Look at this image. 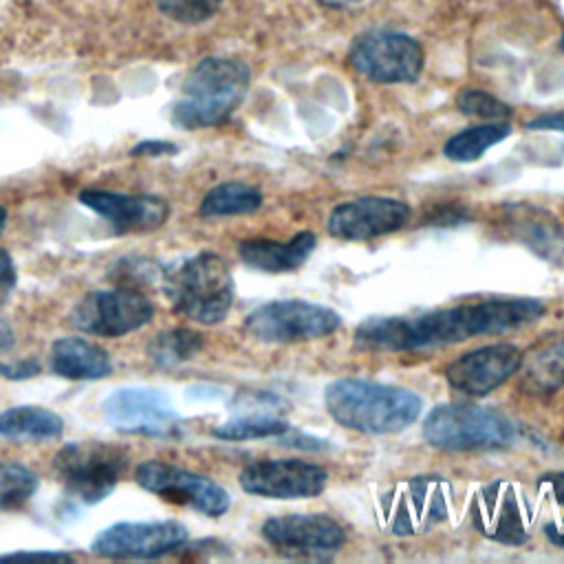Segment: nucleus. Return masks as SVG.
<instances>
[{
  "label": "nucleus",
  "instance_id": "obj_1",
  "mask_svg": "<svg viewBox=\"0 0 564 564\" xmlns=\"http://www.w3.org/2000/svg\"><path fill=\"white\" fill-rule=\"evenodd\" d=\"M544 311V304L533 297H494L421 315L368 317L355 328L352 341L370 352H405L507 333L540 319Z\"/></svg>",
  "mask_w": 564,
  "mask_h": 564
},
{
  "label": "nucleus",
  "instance_id": "obj_2",
  "mask_svg": "<svg viewBox=\"0 0 564 564\" xmlns=\"http://www.w3.org/2000/svg\"><path fill=\"white\" fill-rule=\"evenodd\" d=\"M324 403L339 425L364 434H397L410 427L423 408L421 397L405 388L364 379L328 383Z\"/></svg>",
  "mask_w": 564,
  "mask_h": 564
},
{
  "label": "nucleus",
  "instance_id": "obj_3",
  "mask_svg": "<svg viewBox=\"0 0 564 564\" xmlns=\"http://www.w3.org/2000/svg\"><path fill=\"white\" fill-rule=\"evenodd\" d=\"M249 66L236 57H205L183 79L172 121L185 130L223 123L245 99Z\"/></svg>",
  "mask_w": 564,
  "mask_h": 564
},
{
  "label": "nucleus",
  "instance_id": "obj_4",
  "mask_svg": "<svg viewBox=\"0 0 564 564\" xmlns=\"http://www.w3.org/2000/svg\"><path fill=\"white\" fill-rule=\"evenodd\" d=\"M163 291L176 313L212 326L223 322L231 308L234 278L220 256L203 251L165 269Z\"/></svg>",
  "mask_w": 564,
  "mask_h": 564
},
{
  "label": "nucleus",
  "instance_id": "obj_5",
  "mask_svg": "<svg viewBox=\"0 0 564 564\" xmlns=\"http://www.w3.org/2000/svg\"><path fill=\"white\" fill-rule=\"evenodd\" d=\"M423 438L445 452L500 449L513 443L516 425L491 408L443 403L425 416Z\"/></svg>",
  "mask_w": 564,
  "mask_h": 564
},
{
  "label": "nucleus",
  "instance_id": "obj_6",
  "mask_svg": "<svg viewBox=\"0 0 564 564\" xmlns=\"http://www.w3.org/2000/svg\"><path fill=\"white\" fill-rule=\"evenodd\" d=\"M128 467V452L101 441H77L64 445L53 471L66 496L84 505H97L112 494Z\"/></svg>",
  "mask_w": 564,
  "mask_h": 564
},
{
  "label": "nucleus",
  "instance_id": "obj_7",
  "mask_svg": "<svg viewBox=\"0 0 564 564\" xmlns=\"http://www.w3.org/2000/svg\"><path fill=\"white\" fill-rule=\"evenodd\" d=\"M381 524L394 535H419L452 513V485L434 474L414 476L386 491L377 502Z\"/></svg>",
  "mask_w": 564,
  "mask_h": 564
},
{
  "label": "nucleus",
  "instance_id": "obj_8",
  "mask_svg": "<svg viewBox=\"0 0 564 564\" xmlns=\"http://www.w3.org/2000/svg\"><path fill=\"white\" fill-rule=\"evenodd\" d=\"M339 324V313L328 306L304 300H278L251 311L245 319V333L264 344H295L326 337Z\"/></svg>",
  "mask_w": 564,
  "mask_h": 564
},
{
  "label": "nucleus",
  "instance_id": "obj_9",
  "mask_svg": "<svg viewBox=\"0 0 564 564\" xmlns=\"http://www.w3.org/2000/svg\"><path fill=\"white\" fill-rule=\"evenodd\" d=\"M348 59L350 66L370 82L405 84L421 75L423 48L408 33L375 29L355 37Z\"/></svg>",
  "mask_w": 564,
  "mask_h": 564
},
{
  "label": "nucleus",
  "instance_id": "obj_10",
  "mask_svg": "<svg viewBox=\"0 0 564 564\" xmlns=\"http://www.w3.org/2000/svg\"><path fill=\"white\" fill-rule=\"evenodd\" d=\"M152 315L154 306L139 289L117 286L84 295L70 311V324L88 335L121 337L145 326Z\"/></svg>",
  "mask_w": 564,
  "mask_h": 564
},
{
  "label": "nucleus",
  "instance_id": "obj_11",
  "mask_svg": "<svg viewBox=\"0 0 564 564\" xmlns=\"http://www.w3.org/2000/svg\"><path fill=\"white\" fill-rule=\"evenodd\" d=\"M469 516L478 533L507 546L527 542L533 524L531 500L522 489L507 480L480 487L469 502Z\"/></svg>",
  "mask_w": 564,
  "mask_h": 564
},
{
  "label": "nucleus",
  "instance_id": "obj_12",
  "mask_svg": "<svg viewBox=\"0 0 564 564\" xmlns=\"http://www.w3.org/2000/svg\"><path fill=\"white\" fill-rule=\"evenodd\" d=\"M104 416L121 434L170 438L178 434L181 419L170 397L150 386H128L115 390L104 401Z\"/></svg>",
  "mask_w": 564,
  "mask_h": 564
},
{
  "label": "nucleus",
  "instance_id": "obj_13",
  "mask_svg": "<svg viewBox=\"0 0 564 564\" xmlns=\"http://www.w3.org/2000/svg\"><path fill=\"white\" fill-rule=\"evenodd\" d=\"M185 542L187 529L176 520L117 522L93 538L90 551L106 560H156L178 551Z\"/></svg>",
  "mask_w": 564,
  "mask_h": 564
},
{
  "label": "nucleus",
  "instance_id": "obj_14",
  "mask_svg": "<svg viewBox=\"0 0 564 564\" xmlns=\"http://www.w3.org/2000/svg\"><path fill=\"white\" fill-rule=\"evenodd\" d=\"M134 480L141 489L165 500L187 505L198 513L218 518L229 509V494L207 476L194 474L165 460H145L134 469Z\"/></svg>",
  "mask_w": 564,
  "mask_h": 564
},
{
  "label": "nucleus",
  "instance_id": "obj_15",
  "mask_svg": "<svg viewBox=\"0 0 564 564\" xmlns=\"http://www.w3.org/2000/svg\"><path fill=\"white\" fill-rule=\"evenodd\" d=\"M238 480L240 487L251 496L297 500L319 496L328 482V474L324 467L308 460L278 458L249 463L240 471Z\"/></svg>",
  "mask_w": 564,
  "mask_h": 564
},
{
  "label": "nucleus",
  "instance_id": "obj_16",
  "mask_svg": "<svg viewBox=\"0 0 564 564\" xmlns=\"http://www.w3.org/2000/svg\"><path fill=\"white\" fill-rule=\"evenodd\" d=\"M410 220V207L388 196H361L337 205L328 216V234L339 240H370L392 234Z\"/></svg>",
  "mask_w": 564,
  "mask_h": 564
},
{
  "label": "nucleus",
  "instance_id": "obj_17",
  "mask_svg": "<svg viewBox=\"0 0 564 564\" xmlns=\"http://www.w3.org/2000/svg\"><path fill=\"white\" fill-rule=\"evenodd\" d=\"M522 364V352L513 344H491L460 355L449 364L447 383L469 397H485L505 383Z\"/></svg>",
  "mask_w": 564,
  "mask_h": 564
},
{
  "label": "nucleus",
  "instance_id": "obj_18",
  "mask_svg": "<svg viewBox=\"0 0 564 564\" xmlns=\"http://www.w3.org/2000/svg\"><path fill=\"white\" fill-rule=\"evenodd\" d=\"M262 538L289 553H328L337 551L346 535L337 520L326 513L275 516L262 524Z\"/></svg>",
  "mask_w": 564,
  "mask_h": 564
},
{
  "label": "nucleus",
  "instance_id": "obj_19",
  "mask_svg": "<svg viewBox=\"0 0 564 564\" xmlns=\"http://www.w3.org/2000/svg\"><path fill=\"white\" fill-rule=\"evenodd\" d=\"M79 203L106 218L117 231H152L170 216L167 200L154 194L84 189L79 194Z\"/></svg>",
  "mask_w": 564,
  "mask_h": 564
},
{
  "label": "nucleus",
  "instance_id": "obj_20",
  "mask_svg": "<svg viewBox=\"0 0 564 564\" xmlns=\"http://www.w3.org/2000/svg\"><path fill=\"white\" fill-rule=\"evenodd\" d=\"M496 227L544 260H564V225L542 207L529 203L505 205L498 212Z\"/></svg>",
  "mask_w": 564,
  "mask_h": 564
},
{
  "label": "nucleus",
  "instance_id": "obj_21",
  "mask_svg": "<svg viewBox=\"0 0 564 564\" xmlns=\"http://www.w3.org/2000/svg\"><path fill=\"white\" fill-rule=\"evenodd\" d=\"M315 234L300 231L291 240H267V238H251L238 245L240 260L258 271L267 273H286L295 271L306 262V258L315 249Z\"/></svg>",
  "mask_w": 564,
  "mask_h": 564
},
{
  "label": "nucleus",
  "instance_id": "obj_22",
  "mask_svg": "<svg viewBox=\"0 0 564 564\" xmlns=\"http://www.w3.org/2000/svg\"><path fill=\"white\" fill-rule=\"evenodd\" d=\"M51 368L55 375L70 381L104 379L112 372V361L106 348L84 337H59L51 346Z\"/></svg>",
  "mask_w": 564,
  "mask_h": 564
},
{
  "label": "nucleus",
  "instance_id": "obj_23",
  "mask_svg": "<svg viewBox=\"0 0 564 564\" xmlns=\"http://www.w3.org/2000/svg\"><path fill=\"white\" fill-rule=\"evenodd\" d=\"M64 419L40 405H15L0 412V441L44 443L59 438Z\"/></svg>",
  "mask_w": 564,
  "mask_h": 564
},
{
  "label": "nucleus",
  "instance_id": "obj_24",
  "mask_svg": "<svg viewBox=\"0 0 564 564\" xmlns=\"http://www.w3.org/2000/svg\"><path fill=\"white\" fill-rule=\"evenodd\" d=\"M522 383L535 394L564 388V333L542 339L520 364Z\"/></svg>",
  "mask_w": 564,
  "mask_h": 564
},
{
  "label": "nucleus",
  "instance_id": "obj_25",
  "mask_svg": "<svg viewBox=\"0 0 564 564\" xmlns=\"http://www.w3.org/2000/svg\"><path fill=\"white\" fill-rule=\"evenodd\" d=\"M262 205V194L260 189L247 185V183H238V181H229V183H220L216 187H212L200 205H198V214L205 218H218V216H240V214H251Z\"/></svg>",
  "mask_w": 564,
  "mask_h": 564
},
{
  "label": "nucleus",
  "instance_id": "obj_26",
  "mask_svg": "<svg viewBox=\"0 0 564 564\" xmlns=\"http://www.w3.org/2000/svg\"><path fill=\"white\" fill-rule=\"evenodd\" d=\"M509 132H511V126L507 121L471 126L449 137L443 145V154L456 163H469L480 159L489 148L500 143Z\"/></svg>",
  "mask_w": 564,
  "mask_h": 564
},
{
  "label": "nucleus",
  "instance_id": "obj_27",
  "mask_svg": "<svg viewBox=\"0 0 564 564\" xmlns=\"http://www.w3.org/2000/svg\"><path fill=\"white\" fill-rule=\"evenodd\" d=\"M203 350V337L189 328H170L154 335L148 344V357L156 368L170 370Z\"/></svg>",
  "mask_w": 564,
  "mask_h": 564
},
{
  "label": "nucleus",
  "instance_id": "obj_28",
  "mask_svg": "<svg viewBox=\"0 0 564 564\" xmlns=\"http://www.w3.org/2000/svg\"><path fill=\"white\" fill-rule=\"evenodd\" d=\"M40 478L20 463L0 465V511L11 513L22 509L37 491Z\"/></svg>",
  "mask_w": 564,
  "mask_h": 564
},
{
  "label": "nucleus",
  "instance_id": "obj_29",
  "mask_svg": "<svg viewBox=\"0 0 564 564\" xmlns=\"http://www.w3.org/2000/svg\"><path fill=\"white\" fill-rule=\"evenodd\" d=\"M291 425L282 419L275 416H264V414H249L240 419H231L218 427L212 430L216 438L223 441H256V438H278L286 434Z\"/></svg>",
  "mask_w": 564,
  "mask_h": 564
},
{
  "label": "nucleus",
  "instance_id": "obj_30",
  "mask_svg": "<svg viewBox=\"0 0 564 564\" xmlns=\"http://www.w3.org/2000/svg\"><path fill=\"white\" fill-rule=\"evenodd\" d=\"M456 106L463 115L482 121H507L511 117V108L505 101L478 88H463L456 97Z\"/></svg>",
  "mask_w": 564,
  "mask_h": 564
},
{
  "label": "nucleus",
  "instance_id": "obj_31",
  "mask_svg": "<svg viewBox=\"0 0 564 564\" xmlns=\"http://www.w3.org/2000/svg\"><path fill=\"white\" fill-rule=\"evenodd\" d=\"M156 9L181 24L207 22L223 4V0H154Z\"/></svg>",
  "mask_w": 564,
  "mask_h": 564
},
{
  "label": "nucleus",
  "instance_id": "obj_32",
  "mask_svg": "<svg viewBox=\"0 0 564 564\" xmlns=\"http://www.w3.org/2000/svg\"><path fill=\"white\" fill-rule=\"evenodd\" d=\"M15 282H18V273H15L13 258L7 249L0 247V304H4L11 297Z\"/></svg>",
  "mask_w": 564,
  "mask_h": 564
},
{
  "label": "nucleus",
  "instance_id": "obj_33",
  "mask_svg": "<svg viewBox=\"0 0 564 564\" xmlns=\"http://www.w3.org/2000/svg\"><path fill=\"white\" fill-rule=\"evenodd\" d=\"M0 375L18 381V379H29L40 375V364L35 359H22L18 364H9V361H0Z\"/></svg>",
  "mask_w": 564,
  "mask_h": 564
},
{
  "label": "nucleus",
  "instance_id": "obj_34",
  "mask_svg": "<svg viewBox=\"0 0 564 564\" xmlns=\"http://www.w3.org/2000/svg\"><path fill=\"white\" fill-rule=\"evenodd\" d=\"M540 489L564 507V474H546L540 480Z\"/></svg>",
  "mask_w": 564,
  "mask_h": 564
},
{
  "label": "nucleus",
  "instance_id": "obj_35",
  "mask_svg": "<svg viewBox=\"0 0 564 564\" xmlns=\"http://www.w3.org/2000/svg\"><path fill=\"white\" fill-rule=\"evenodd\" d=\"M0 560H70L68 553L62 551H18V553H4Z\"/></svg>",
  "mask_w": 564,
  "mask_h": 564
},
{
  "label": "nucleus",
  "instance_id": "obj_36",
  "mask_svg": "<svg viewBox=\"0 0 564 564\" xmlns=\"http://www.w3.org/2000/svg\"><path fill=\"white\" fill-rule=\"evenodd\" d=\"M176 152V148L167 141H141L139 145L132 148V154H141V156H161V154H172Z\"/></svg>",
  "mask_w": 564,
  "mask_h": 564
},
{
  "label": "nucleus",
  "instance_id": "obj_37",
  "mask_svg": "<svg viewBox=\"0 0 564 564\" xmlns=\"http://www.w3.org/2000/svg\"><path fill=\"white\" fill-rule=\"evenodd\" d=\"M529 128H538V130H564V112L538 117V119L529 121Z\"/></svg>",
  "mask_w": 564,
  "mask_h": 564
},
{
  "label": "nucleus",
  "instance_id": "obj_38",
  "mask_svg": "<svg viewBox=\"0 0 564 564\" xmlns=\"http://www.w3.org/2000/svg\"><path fill=\"white\" fill-rule=\"evenodd\" d=\"M15 344V335L13 328L0 317V352H9Z\"/></svg>",
  "mask_w": 564,
  "mask_h": 564
},
{
  "label": "nucleus",
  "instance_id": "obj_39",
  "mask_svg": "<svg viewBox=\"0 0 564 564\" xmlns=\"http://www.w3.org/2000/svg\"><path fill=\"white\" fill-rule=\"evenodd\" d=\"M544 533H546V538H549L555 546H562V549H564V527H560V524H546V527H544Z\"/></svg>",
  "mask_w": 564,
  "mask_h": 564
},
{
  "label": "nucleus",
  "instance_id": "obj_40",
  "mask_svg": "<svg viewBox=\"0 0 564 564\" xmlns=\"http://www.w3.org/2000/svg\"><path fill=\"white\" fill-rule=\"evenodd\" d=\"M317 2L324 4V7H330V9H348V7H355L364 0H317Z\"/></svg>",
  "mask_w": 564,
  "mask_h": 564
},
{
  "label": "nucleus",
  "instance_id": "obj_41",
  "mask_svg": "<svg viewBox=\"0 0 564 564\" xmlns=\"http://www.w3.org/2000/svg\"><path fill=\"white\" fill-rule=\"evenodd\" d=\"M4 225H7V209H4V207H0V234H2Z\"/></svg>",
  "mask_w": 564,
  "mask_h": 564
},
{
  "label": "nucleus",
  "instance_id": "obj_42",
  "mask_svg": "<svg viewBox=\"0 0 564 564\" xmlns=\"http://www.w3.org/2000/svg\"><path fill=\"white\" fill-rule=\"evenodd\" d=\"M562 48H564V37H562Z\"/></svg>",
  "mask_w": 564,
  "mask_h": 564
}]
</instances>
